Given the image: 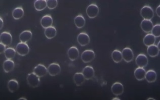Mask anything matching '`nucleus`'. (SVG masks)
Here are the masks:
<instances>
[{"mask_svg": "<svg viewBox=\"0 0 160 100\" xmlns=\"http://www.w3.org/2000/svg\"><path fill=\"white\" fill-rule=\"evenodd\" d=\"M112 100H120V99H119V98H118V97H115V98H113Z\"/></svg>", "mask_w": 160, "mask_h": 100, "instance_id": "4c0bfd02", "label": "nucleus"}, {"mask_svg": "<svg viewBox=\"0 0 160 100\" xmlns=\"http://www.w3.org/2000/svg\"><path fill=\"white\" fill-rule=\"evenodd\" d=\"M0 41L6 46H9L12 42V36L11 34L7 32L2 33L0 36Z\"/></svg>", "mask_w": 160, "mask_h": 100, "instance_id": "6e6552de", "label": "nucleus"}, {"mask_svg": "<svg viewBox=\"0 0 160 100\" xmlns=\"http://www.w3.org/2000/svg\"><path fill=\"white\" fill-rule=\"evenodd\" d=\"M157 78L156 72L153 70H149L146 72L145 79L148 83H152L156 82Z\"/></svg>", "mask_w": 160, "mask_h": 100, "instance_id": "6ab92c4d", "label": "nucleus"}, {"mask_svg": "<svg viewBox=\"0 0 160 100\" xmlns=\"http://www.w3.org/2000/svg\"><path fill=\"white\" fill-rule=\"evenodd\" d=\"M135 62L138 67L144 68L148 65V59L144 54H139L136 57Z\"/></svg>", "mask_w": 160, "mask_h": 100, "instance_id": "0eeeda50", "label": "nucleus"}, {"mask_svg": "<svg viewBox=\"0 0 160 100\" xmlns=\"http://www.w3.org/2000/svg\"><path fill=\"white\" fill-rule=\"evenodd\" d=\"M33 72L39 77H42L47 75L48 69L43 65L39 64L35 67Z\"/></svg>", "mask_w": 160, "mask_h": 100, "instance_id": "9b49d317", "label": "nucleus"}, {"mask_svg": "<svg viewBox=\"0 0 160 100\" xmlns=\"http://www.w3.org/2000/svg\"><path fill=\"white\" fill-rule=\"evenodd\" d=\"M16 52L21 56H26L29 53V47L27 43L19 42L16 45Z\"/></svg>", "mask_w": 160, "mask_h": 100, "instance_id": "7ed1b4c3", "label": "nucleus"}, {"mask_svg": "<svg viewBox=\"0 0 160 100\" xmlns=\"http://www.w3.org/2000/svg\"><path fill=\"white\" fill-rule=\"evenodd\" d=\"M32 33L29 30L23 31L19 35V40L21 42L27 43L32 38Z\"/></svg>", "mask_w": 160, "mask_h": 100, "instance_id": "f3484780", "label": "nucleus"}, {"mask_svg": "<svg viewBox=\"0 0 160 100\" xmlns=\"http://www.w3.org/2000/svg\"><path fill=\"white\" fill-rule=\"evenodd\" d=\"M14 67V63L12 60H6L3 63V69L6 73H9L13 71Z\"/></svg>", "mask_w": 160, "mask_h": 100, "instance_id": "aec40b11", "label": "nucleus"}, {"mask_svg": "<svg viewBox=\"0 0 160 100\" xmlns=\"http://www.w3.org/2000/svg\"><path fill=\"white\" fill-rule=\"evenodd\" d=\"M85 80L82 73H76L73 76V81L77 86H81L84 83Z\"/></svg>", "mask_w": 160, "mask_h": 100, "instance_id": "4be33fe9", "label": "nucleus"}, {"mask_svg": "<svg viewBox=\"0 0 160 100\" xmlns=\"http://www.w3.org/2000/svg\"><path fill=\"white\" fill-rule=\"evenodd\" d=\"M18 100H27L26 98H24V97H20V98H19V99H18Z\"/></svg>", "mask_w": 160, "mask_h": 100, "instance_id": "e433bc0d", "label": "nucleus"}, {"mask_svg": "<svg viewBox=\"0 0 160 100\" xmlns=\"http://www.w3.org/2000/svg\"><path fill=\"white\" fill-rule=\"evenodd\" d=\"M151 32H152V34L155 36V37H159L160 36V24H157L155 25H153Z\"/></svg>", "mask_w": 160, "mask_h": 100, "instance_id": "7c9ffc66", "label": "nucleus"}, {"mask_svg": "<svg viewBox=\"0 0 160 100\" xmlns=\"http://www.w3.org/2000/svg\"><path fill=\"white\" fill-rule=\"evenodd\" d=\"M16 51L13 48L9 47L6 48L5 51L4 52V55L7 60H12L15 56Z\"/></svg>", "mask_w": 160, "mask_h": 100, "instance_id": "c756f323", "label": "nucleus"}, {"mask_svg": "<svg viewBox=\"0 0 160 100\" xmlns=\"http://www.w3.org/2000/svg\"><path fill=\"white\" fill-rule=\"evenodd\" d=\"M78 42L82 46H85L89 43V36L86 33L82 32L79 34L77 37Z\"/></svg>", "mask_w": 160, "mask_h": 100, "instance_id": "1a4fd4ad", "label": "nucleus"}, {"mask_svg": "<svg viewBox=\"0 0 160 100\" xmlns=\"http://www.w3.org/2000/svg\"><path fill=\"white\" fill-rule=\"evenodd\" d=\"M44 34L45 35L47 39H53L56 36L57 34V30L55 27L51 26V27L46 29L44 32Z\"/></svg>", "mask_w": 160, "mask_h": 100, "instance_id": "412c9836", "label": "nucleus"}, {"mask_svg": "<svg viewBox=\"0 0 160 100\" xmlns=\"http://www.w3.org/2000/svg\"><path fill=\"white\" fill-rule=\"evenodd\" d=\"M156 42V37L152 34L148 33L144 37L143 39V43L146 46H149L155 44Z\"/></svg>", "mask_w": 160, "mask_h": 100, "instance_id": "5701e85b", "label": "nucleus"}, {"mask_svg": "<svg viewBox=\"0 0 160 100\" xmlns=\"http://www.w3.org/2000/svg\"><path fill=\"white\" fill-rule=\"evenodd\" d=\"M156 14H157L158 16H159V18L160 17V6H158V7L157 8L156 10Z\"/></svg>", "mask_w": 160, "mask_h": 100, "instance_id": "72a5a7b5", "label": "nucleus"}, {"mask_svg": "<svg viewBox=\"0 0 160 100\" xmlns=\"http://www.w3.org/2000/svg\"><path fill=\"white\" fill-rule=\"evenodd\" d=\"M19 87L18 82L15 79H11L8 83V88L10 92H14L18 91Z\"/></svg>", "mask_w": 160, "mask_h": 100, "instance_id": "b1692460", "label": "nucleus"}, {"mask_svg": "<svg viewBox=\"0 0 160 100\" xmlns=\"http://www.w3.org/2000/svg\"><path fill=\"white\" fill-rule=\"evenodd\" d=\"M74 23L78 28H82L85 25V19L83 17V15L81 14L78 15L75 18Z\"/></svg>", "mask_w": 160, "mask_h": 100, "instance_id": "393cba45", "label": "nucleus"}, {"mask_svg": "<svg viewBox=\"0 0 160 100\" xmlns=\"http://www.w3.org/2000/svg\"><path fill=\"white\" fill-rule=\"evenodd\" d=\"M140 27L143 32L147 33H149L151 32L153 28V23L151 20L143 19L141 23Z\"/></svg>", "mask_w": 160, "mask_h": 100, "instance_id": "4468645a", "label": "nucleus"}, {"mask_svg": "<svg viewBox=\"0 0 160 100\" xmlns=\"http://www.w3.org/2000/svg\"><path fill=\"white\" fill-rule=\"evenodd\" d=\"M86 13L90 18H94L98 16L99 13V8L96 4H90L86 9Z\"/></svg>", "mask_w": 160, "mask_h": 100, "instance_id": "39448f33", "label": "nucleus"}, {"mask_svg": "<svg viewBox=\"0 0 160 100\" xmlns=\"http://www.w3.org/2000/svg\"><path fill=\"white\" fill-rule=\"evenodd\" d=\"M160 42H159V43H158V45L157 46L158 48V49H159V50H160Z\"/></svg>", "mask_w": 160, "mask_h": 100, "instance_id": "c9c22d12", "label": "nucleus"}, {"mask_svg": "<svg viewBox=\"0 0 160 100\" xmlns=\"http://www.w3.org/2000/svg\"><path fill=\"white\" fill-rule=\"evenodd\" d=\"M27 82L29 87L35 88L39 87L40 84V77L34 73H29L27 77Z\"/></svg>", "mask_w": 160, "mask_h": 100, "instance_id": "f03ea898", "label": "nucleus"}, {"mask_svg": "<svg viewBox=\"0 0 160 100\" xmlns=\"http://www.w3.org/2000/svg\"><path fill=\"white\" fill-rule=\"evenodd\" d=\"M147 100H155V99H153V98H148V99H147Z\"/></svg>", "mask_w": 160, "mask_h": 100, "instance_id": "58836bf2", "label": "nucleus"}, {"mask_svg": "<svg viewBox=\"0 0 160 100\" xmlns=\"http://www.w3.org/2000/svg\"><path fill=\"white\" fill-rule=\"evenodd\" d=\"M84 77L86 80H90L94 76V70L90 66H87L83 69L82 72Z\"/></svg>", "mask_w": 160, "mask_h": 100, "instance_id": "2eb2a0df", "label": "nucleus"}, {"mask_svg": "<svg viewBox=\"0 0 160 100\" xmlns=\"http://www.w3.org/2000/svg\"><path fill=\"white\" fill-rule=\"evenodd\" d=\"M68 55L69 60L72 61L77 60L79 56V50L77 47L76 46L70 47L68 51Z\"/></svg>", "mask_w": 160, "mask_h": 100, "instance_id": "dca6fc26", "label": "nucleus"}, {"mask_svg": "<svg viewBox=\"0 0 160 100\" xmlns=\"http://www.w3.org/2000/svg\"><path fill=\"white\" fill-rule=\"evenodd\" d=\"M140 15L143 19L151 20L154 16L153 10L149 6H144L141 9Z\"/></svg>", "mask_w": 160, "mask_h": 100, "instance_id": "f257e3e1", "label": "nucleus"}, {"mask_svg": "<svg viewBox=\"0 0 160 100\" xmlns=\"http://www.w3.org/2000/svg\"><path fill=\"white\" fill-rule=\"evenodd\" d=\"M159 52L160 50L158 48L157 45L155 44L149 46L147 49V52L151 57H154L158 56L159 54Z\"/></svg>", "mask_w": 160, "mask_h": 100, "instance_id": "bb28decb", "label": "nucleus"}, {"mask_svg": "<svg viewBox=\"0 0 160 100\" xmlns=\"http://www.w3.org/2000/svg\"><path fill=\"white\" fill-rule=\"evenodd\" d=\"M112 58L115 63H120L123 60L122 52L118 50H113L112 54Z\"/></svg>", "mask_w": 160, "mask_h": 100, "instance_id": "c85d7f7f", "label": "nucleus"}, {"mask_svg": "<svg viewBox=\"0 0 160 100\" xmlns=\"http://www.w3.org/2000/svg\"><path fill=\"white\" fill-rule=\"evenodd\" d=\"M41 24L43 28L47 29L51 27L53 24V18L50 15H46L41 19Z\"/></svg>", "mask_w": 160, "mask_h": 100, "instance_id": "ddd939ff", "label": "nucleus"}, {"mask_svg": "<svg viewBox=\"0 0 160 100\" xmlns=\"http://www.w3.org/2000/svg\"><path fill=\"white\" fill-rule=\"evenodd\" d=\"M146 71L143 68H136L134 71V76L135 78L138 81H142L145 79Z\"/></svg>", "mask_w": 160, "mask_h": 100, "instance_id": "a211bd4d", "label": "nucleus"}, {"mask_svg": "<svg viewBox=\"0 0 160 100\" xmlns=\"http://www.w3.org/2000/svg\"><path fill=\"white\" fill-rule=\"evenodd\" d=\"M121 52L123 59L126 62L130 63L133 60V52L129 47H126L124 48Z\"/></svg>", "mask_w": 160, "mask_h": 100, "instance_id": "423d86ee", "label": "nucleus"}, {"mask_svg": "<svg viewBox=\"0 0 160 100\" xmlns=\"http://www.w3.org/2000/svg\"><path fill=\"white\" fill-rule=\"evenodd\" d=\"M95 55L93 50H86L81 55V59L85 63H89L93 60Z\"/></svg>", "mask_w": 160, "mask_h": 100, "instance_id": "20e7f679", "label": "nucleus"}, {"mask_svg": "<svg viewBox=\"0 0 160 100\" xmlns=\"http://www.w3.org/2000/svg\"><path fill=\"white\" fill-rule=\"evenodd\" d=\"M4 25V22H3V19L2 18H0V29H1Z\"/></svg>", "mask_w": 160, "mask_h": 100, "instance_id": "f704fd0d", "label": "nucleus"}, {"mask_svg": "<svg viewBox=\"0 0 160 100\" xmlns=\"http://www.w3.org/2000/svg\"><path fill=\"white\" fill-rule=\"evenodd\" d=\"M124 86L123 84L119 82L114 83L111 87L112 92L116 96L121 95L124 92Z\"/></svg>", "mask_w": 160, "mask_h": 100, "instance_id": "9d476101", "label": "nucleus"}, {"mask_svg": "<svg viewBox=\"0 0 160 100\" xmlns=\"http://www.w3.org/2000/svg\"><path fill=\"white\" fill-rule=\"evenodd\" d=\"M24 10L22 7H17V8H15L12 12V16L15 19L18 20V19H19L22 18L24 15Z\"/></svg>", "mask_w": 160, "mask_h": 100, "instance_id": "cd10ccee", "label": "nucleus"}, {"mask_svg": "<svg viewBox=\"0 0 160 100\" xmlns=\"http://www.w3.org/2000/svg\"><path fill=\"white\" fill-rule=\"evenodd\" d=\"M47 2V6L49 9H53L58 6V1L57 0H48Z\"/></svg>", "mask_w": 160, "mask_h": 100, "instance_id": "2f4dec72", "label": "nucleus"}, {"mask_svg": "<svg viewBox=\"0 0 160 100\" xmlns=\"http://www.w3.org/2000/svg\"><path fill=\"white\" fill-rule=\"evenodd\" d=\"M34 7L37 11H42L47 7V2L46 0H37L34 3Z\"/></svg>", "mask_w": 160, "mask_h": 100, "instance_id": "a878e982", "label": "nucleus"}, {"mask_svg": "<svg viewBox=\"0 0 160 100\" xmlns=\"http://www.w3.org/2000/svg\"><path fill=\"white\" fill-rule=\"evenodd\" d=\"M61 72V67L57 63H52L48 68V73L51 76L58 75Z\"/></svg>", "mask_w": 160, "mask_h": 100, "instance_id": "f8f14e48", "label": "nucleus"}, {"mask_svg": "<svg viewBox=\"0 0 160 100\" xmlns=\"http://www.w3.org/2000/svg\"><path fill=\"white\" fill-rule=\"evenodd\" d=\"M6 50V46L2 43H0V53H1V54L4 53Z\"/></svg>", "mask_w": 160, "mask_h": 100, "instance_id": "473e14b6", "label": "nucleus"}]
</instances>
